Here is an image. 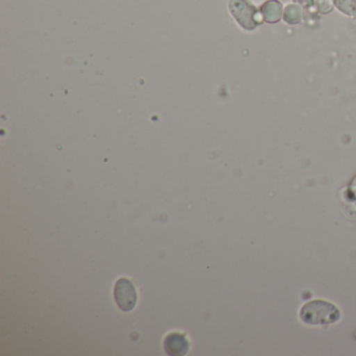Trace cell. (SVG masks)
Wrapping results in <instances>:
<instances>
[{"instance_id": "6da1fadb", "label": "cell", "mask_w": 356, "mask_h": 356, "mask_svg": "<svg viewBox=\"0 0 356 356\" xmlns=\"http://www.w3.org/2000/svg\"><path fill=\"white\" fill-rule=\"evenodd\" d=\"M300 318L305 324L322 326L337 322L341 318V312L330 302L314 300L302 307Z\"/></svg>"}, {"instance_id": "7a4b0ae2", "label": "cell", "mask_w": 356, "mask_h": 356, "mask_svg": "<svg viewBox=\"0 0 356 356\" xmlns=\"http://www.w3.org/2000/svg\"><path fill=\"white\" fill-rule=\"evenodd\" d=\"M229 11L245 31H253L264 22L261 12L248 0H229Z\"/></svg>"}, {"instance_id": "3957f363", "label": "cell", "mask_w": 356, "mask_h": 356, "mask_svg": "<svg viewBox=\"0 0 356 356\" xmlns=\"http://www.w3.org/2000/svg\"><path fill=\"white\" fill-rule=\"evenodd\" d=\"M114 297L116 303L124 312H130L136 305V289L129 279L122 278L116 282Z\"/></svg>"}, {"instance_id": "277c9868", "label": "cell", "mask_w": 356, "mask_h": 356, "mask_svg": "<svg viewBox=\"0 0 356 356\" xmlns=\"http://www.w3.org/2000/svg\"><path fill=\"white\" fill-rule=\"evenodd\" d=\"M164 349L170 355H185L189 349L186 337L181 333H170L164 341Z\"/></svg>"}, {"instance_id": "5b68a950", "label": "cell", "mask_w": 356, "mask_h": 356, "mask_svg": "<svg viewBox=\"0 0 356 356\" xmlns=\"http://www.w3.org/2000/svg\"><path fill=\"white\" fill-rule=\"evenodd\" d=\"M283 3L279 0H268L260 8L262 17L268 24H277L283 18Z\"/></svg>"}, {"instance_id": "8992f818", "label": "cell", "mask_w": 356, "mask_h": 356, "mask_svg": "<svg viewBox=\"0 0 356 356\" xmlns=\"http://www.w3.org/2000/svg\"><path fill=\"white\" fill-rule=\"evenodd\" d=\"M303 19V10L297 3H289L283 11V20L286 24H298Z\"/></svg>"}, {"instance_id": "52a82bcc", "label": "cell", "mask_w": 356, "mask_h": 356, "mask_svg": "<svg viewBox=\"0 0 356 356\" xmlns=\"http://www.w3.org/2000/svg\"><path fill=\"white\" fill-rule=\"evenodd\" d=\"M333 3L343 15L356 18V0H333Z\"/></svg>"}, {"instance_id": "ba28073f", "label": "cell", "mask_w": 356, "mask_h": 356, "mask_svg": "<svg viewBox=\"0 0 356 356\" xmlns=\"http://www.w3.org/2000/svg\"><path fill=\"white\" fill-rule=\"evenodd\" d=\"M314 6L320 13L328 14L332 11L333 7H334V3L333 0H314Z\"/></svg>"}, {"instance_id": "9c48e42d", "label": "cell", "mask_w": 356, "mask_h": 356, "mask_svg": "<svg viewBox=\"0 0 356 356\" xmlns=\"http://www.w3.org/2000/svg\"><path fill=\"white\" fill-rule=\"evenodd\" d=\"M349 189L350 193L353 195L354 199H356V176L354 177L353 180L351 181Z\"/></svg>"}, {"instance_id": "30bf717a", "label": "cell", "mask_w": 356, "mask_h": 356, "mask_svg": "<svg viewBox=\"0 0 356 356\" xmlns=\"http://www.w3.org/2000/svg\"><path fill=\"white\" fill-rule=\"evenodd\" d=\"M248 1L255 6L256 8H261L268 0H248Z\"/></svg>"}, {"instance_id": "8fae6325", "label": "cell", "mask_w": 356, "mask_h": 356, "mask_svg": "<svg viewBox=\"0 0 356 356\" xmlns=\"http://www.w3.org/2000/svg\"><path fill=\"white\" fill-rule=\"evenodd\" d=\"M279 1H280L281 3H287V5H289L293 0H279Z\"/></svg>"}]
</instances>
